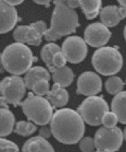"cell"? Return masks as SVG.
Here are the masks:
<instances>
[{"label": "cell", "mask_w": 126, "mask_h": 152, "mask_svg": "<svg viewBox=\"0 0 126 152\" xmlns=\"http://www.w3.org/2000/svg\"><path fill=\"white\" fill-rule=\"evenodd\" d=\"M52 136L63 145L79 142L85 132V121L78 112L71 108H60L50 121Z\"/></svg>", "instance_id": "1"}, {"label": "cell", "mask_w": 126, "mask_h": 152, "mask_svg": "<svg viewBox=\"0 0 126 152\" xmlns=\"http://www.w3.org/2000/svg\"><path fill=\"white\" fill-rule=\"evenodd\" d=\"M78 26V15L74 8L70 7L64 0H55L51 26L45 33V39L53 42L63 36H68L74 33Z\"/></svg>", "instance_id": "2"}, {"label": "cell", "mask_w": 126, "mask_h": 152, "mask_svg": "<svg viewBox=\"0 0 126 152\" xmlns=\"http://www.w3.org/2000/svg\"><path fill=\"white\" fill-rule=\"evenodd\" d=\"M34 61H37V57L33 55L26 44L20 42H15L7 46L1 55L4 69L11 75L17 76L27 72Z\"/></svg>", "instance_id": "3"}, {"label": "cell", "mask_w": 126, "mask_h": 152, "mask_svg": "<svg viewBox=\"0 0 126 152\" xmlns=\"http://www.w3.org/2000/svg\"><path fill=\"white\" fill-rule=\"evenodd\" d=\"M22 111L30 121H34L36 125L45 126L48 125L53 116L52 104L48 99L41 95L35 94L33 91L27 95V97L21 103Z\"/></svg>", "instance_id": "4"}, {"label": "cell", "mask_w": 126, "mask_h": 152, "mask_svg": "<svg viewBox=\"0 0 126 152\" xmlns=\"http://www.w3.org/2000/svg\"><path fill=\"white\" fill-rule=\"evenodd\" d=\"M92 66L103 76H114L123 67V57L115 47L102 46L94 53Z\"/></svg>", "instance_id": "5"}, {"label": "cell", "mask_w": 126, "mask_h": 152, "mask_svg": "<svg viewBox=\"0 0 126 152\" xmlns=\"http://www.w3.org/2000/svg\"><path fill=\"white\" fill-rule=\"evenodd\" d=\"M109 105L102 96H87L78 106V112L83 119L90 126L102 125L103 116L109 112Z\"/></svg>", "instance_id": "6"}, {"label": "cell", "mask_w": 126, "mask_h": 152, "mask_svg": "<svg viewBox=\"0 0 126 152\" xmlns=\"http://www.w3.org/2000/svg\"><path fill=\"white\" fill-rule=\"evenodd\" d=\"M26 89L27 88H26L25 81L20 76L13 75L10 77H6L0 84L1 100L13 106L21 105Z\"/></svg>", "instance_id": "7"}, {"label": "cell", "mask_w": 126, "mask_h": 152, "mask_svg": "<svg viewBox=\"0 0 126 152\" xmlns=\"http://www.w3.org/2000/svg\"><path fill=\"white\" fill-rule=\"evenodd\" d=\"M95 145L97 151H117L124 140V134L119 127L99 128L95 135Z\"/></svg>", "instance_id": "8"}, {"label": "cell", "mask_w": 126, "mask_h": 152, "mask_svg": "<svg viewBox=\"0 0 126 152\" xmlns=\"http://www.w3.org/2000/svg\"><path fill=\"white\" fill-rule=\"evenodd\" d=\"M47 30V25L44 21H37L30 25L17 26L13 32V37L15 42L38 46L41 44L42 37H45V33Z\"/></svg>", "instance_id": "9"}, {"label": "cell", "mask_w": 126, "mask_h": 152, "mask_svg": "<svg viewBox=\"0 0 126 152\" xmlns=\"http://www.w3.org/2000/svg\"><path fill=\"white\" fill-rule=\"evenodd\" d=\"M87 43L84 38L79 36H70L66 37L62 44V53L64 54L65 58L71 64L82 62L87 56L88 48Z\"/></svg>", "instance_id": "10"}, {"label": "cell", "mask_w": 126, "mask_h": 152, "mask_svg": "<svg viewBox=\"0 0 126 152\" xmlns=\"http://www.w3.org/2000/svg\"><path fill=\"white\" fill-rule=\"evenodd\" d=\"M111 32L102 22L91 23L86 28L84 32V39L91 47L100 48L110 41Z\"/></svg>", "instance_id": "11"}, {"label": "cell", "mask_w": 126, "mask_h": 152, "mask_svg": "<svg viewBox=\"0 0 126 152\" xmlns=\"http://www.w3.org/2000/svg\"><path fill=\"white\" fill-rule=\"evenodd\" d=\"M102 81L100 77L92 71H85L78 77L76 93L85 96H92L101 91Z\"/></svg>", "instance_id": "12"}, {"label": "cell", "mask_w": 126, "mask_h": 152, "mask_svg": "<svg viewBox=\"0 0 126 152\" xmlns=\"http://www.w3.org/2000/svg\"><path fill=\"white\" fill-rule=\"evenodd\" d=\"M0 15H1V25H0V33L6 34L14 28L19 20V15L14 6L6 2L4 0L0 1Z\"/></svg>", "instance_id": "13"}, {"label": "cell", "mask_w": 126, "mask_h": 152, "mask_svg": "<svg viewBox=\"0 0 126 152\" xmlns=\"http://www.w3.org/2000/svg\"><path fill=\"white\" fill-rule=\"evenodd\" d=\"M124 18H126V8L123 6H107L100 11V20L108 28L117 25Z\"/></svg>", "instance_id": "14"}, {"label": "cell", "mask_w": 126, "mask_h": 152, "mask_svg": "<svg viewBox=\"0 0 126 152\" xmlns=\"http://www.w3.org/2000/svg\"><path fill=\"white\" fill-rule=\"evenodd\" d=\"M47 99L55 108H61L68 104V93L64 89V86H60L58 83H55L52 86L51 90L48 92Z\"/></svg>", "instance_id": "15"}, {"label": "cell", "mask_w": 126, "mask_h": 152, "mask_svg": "<svg viewBox=\"0 0 126 152\" xmlns=\"http://www.w3.org/2000/svg\"><path fill=\"white\" fill-rule=\"evenodd\" d=\"M50 71L47 69H45L44 67H32L31 69L28 70L27 72L25 73L24 77V81L26 84V88L28 90H32V88L35 83L39 81L41 79L50 80Z\"/></svg>", "instance_id": "16"}, {"label": "cell", "mask_w": 126, "mask_h": 152, "mask_svg": "<svg viewBox=\"0 0 126 152\" xmlns=\"http://www.w3.org/2000/svg\"><path fill=\"white\" fill-rule=\"evenodd\" d=\"M22 151H53V147L45 137L39 135L28 139L22 147Z\"/></svg>", "instance_id": "17"}, {"label": "cell", "mask_w": 126, "mask_h": 152, "mask_svg": "<svg viewBox=\"0 0 126 152\" xmlns=\"http://www.w3.org/2000/svg\"><path fill=\"white\" fill-rule=\"evenodd\" d=\"M111 111L116 114L120 123L126 125V91H122L114 96L111 103Z\"/></svg>", "instance_id": "18"}, {"label": "cell", "mask_w": 126, "mask_h": 152, "mask_svg": "<svg viewBox=\"0 0 126 152\" xmlns=\"http://www.w3.org/2000/svg\"><path fill=\"white\" fill-rule=\"evenodd\" d=\"M60 50H62V47L57 45L53 42H50V43L46 44V45L42 47V49H41L40 57H41V59H42V61L47 65L48 70L51 73L57 69L55 67V65H53V56L58 52H60Z\"/></svg>", "instance_id": "19"}, {"label": "cell", "mask_w": 126, "mask_h": 152, "mask_svg": "<svg viewBox=\"0 0 126 152\" xmlns=\"http://www.w3.org/2000/svg\"><path fill=\"white\" fill-rule=\"evenodd\" d=\"M0 119H1V128H0V135L1 137L9 136L13 130V127L15 125V118L13 113L9 111V108L4 106H1L0 110Z\"/></svg>", "instance_id": "20"}, {"label": "cell", "mask_w": 126, "mask_h": 152, "mask_svg": "<svg viewBox=\"0 0 126 152\" xmlns=\"http://www.w3.org/2000/svg\"><path fill=\"white\" fill-rule=\"evenodd\" d=\"M52 79L55 81V83H58L60 86H71L73 80H74V73L70 69L68 66H63L57 69L52 72Z\"/></svg>", "instance_id": "21"}, {"label": "cell", "mask_w": 126, "mask_h": 152, "mask_svg": "<svg viewBox=\"0 0 126 152\" xmlns=\"http://www.w3.org/2000/svg\"><path fill=\"white\" fill-rule=\"evenodd\" d=\"M79 7L87 20H92L100 14L101 0H79Z\"/></svg>", "instance_id": "22"}, {"label": "cell", "mask_w": 126, "mask_h": 152, "mask_svg": "<svg viewBox=\"0 0 126 152\" xmlns=\"http://www.w3.org/2000/svg\"><path fill=\"white\" fill-rule=\"evenodd\" d=\"M37 129V126L34 121H21L15 124L14 128V132L23 137H27L34 134Z\"/></svg>", "instance_id": "23"}, {"label": "cell", "mask_w": 126, "mask_h": 152, "mask_svg": "<svg viewBox=\"0 0 126 152\" xmlns=\"http://www.w3.org/2000/svg\"><path fill=\"white\" fill-rule=\"evenodd\" d=\"M123 88H124V82L119 77L112 76L106 81V90L109 94L116 95L117 93L122 92Z\"/></svg>", "instance_id": "24"}, {"label": "cell", "mask_w": 126, "mask_h": 152, "mask_svg": "<svg viewBox=\"0 0 126 152\" xmlns=\"http://www.w3.org/2000/svg\"><path fill=\"white\" fill-rule=\"evenodd\" d=\"M49 80H46V79H41L39 81L35 83L33 88H32V91L34 92L35 94H37V95H41V96H44V95H47L48 92L50 91V86H49V82H48Z\"/></svg>", "instance_id": "25"}, {"label": "cell", "mask_w": 126, "mask_h": 152, "mask_svg": "<svg viewBox=\"0 0 126 152\" xmlns=\"http://www.w3.org/2000/svg\"><path fill=\"white\" fill-rule=\"evenodd\" d=\"M79 149L81 151H95L96 145H95V139H92L91 137H84L79 140Z\"/></svg>", "instance_id": "26"}, {"label": "cell", "mask_w": 126, "mask_h": 152, "mask_svg": "<svg viewBox=\"0 0 126 152\" xmlns=\"http://www.w3.org/2000/svg\"><path fill=\"white\" fill-rule=\"evenodd\" d=\"M117 123H119V118H117L115 113L112 111L108 112L102 118V125L106 126V127H109V128L115 127Z\"/></svg>", "instance_id": "27"}, {"label": "cell", "mask_w": 126, "mask_h": 152, "mask_svg": "<svg viewBox=\"0 0 126 152\" xmlns=\"http://www.w3.org/2000/svg\"><path fill=\"white\" fill-rule=\"evenodd\" d=\"M0 150L1 151H19V147L13 141L4 139V137L0 138Z\"/></svg>", "instance_id": "28"}, {"label": "cell", "mask_w": 126, "mask_h": 152, "mask_svg": "<svg viewBox=\"0 0 126 152\" xmlns=\"http://www.w3.org/2000/svg\"><path fill=\"white\" fill-rule=\"evenodd\" d=\"M66 58H65L64 54L62 53V50L58 52L53 56V65H55V68H60V67H63L65 66V64H66Z\"/></svg>", "instance_id": "29"}, {"label": "cell", "mask_w": 126, "mask_h": 152, "mask_svg": "<svg viewBox=\"0 0 126 152\" xmlns=\"http://www.w3.org/2000/svg\"><path fill=\"white\" fill-rule=\"evenodd\" d=\"M39 135L45 137L46 139H48L50 136L52 135V130H51V127H48L47 125H45V126H41L40 129H39Z\"/></svg>", "instance_id": "30"}, {"label": "cell", "mask_w": 126, "mask_h": 152, "mask_svg": "<svg viewBox=\"0 0 126 152\" xmlns=\"http://www.w3.org/2000/svg\"><path fill=\"white\" fill-rule=\"evenodd\" d=\"M65 2L72 8H77L79 6V0H64Z\"/></svg>", "instance_id": "31"}, {"label": "cell", "mask_w": 126, "mask_h": 152, "mask_svg": "<svg viewBox=\"0 0 126 152\" xmlns=\"http://www.w3.org/2000/svg\"><path fill=\"white\" fill-rule=\"evenodd\" d=\"M34 2H36L37 4H40V6H45V7H49L50 6V2L51 0H33Z\"/></svg>", "instance_id": "32"}, {"label": "cell", "mask_w": 126, "mask_h": 152, "mask_svg": "<svg viewBox=\"0 0 126 152\" xmlns=\"http://www.w3.org/2000/svg\"><path fill=\"white\" fill-rule=\"evenodd\" d=\"M4 1L8 2V4H12V6H19L22 2H24V0H4Z\"/></svg>", "instance_id": "33"}, {"label": "cell", "mask_w": 126, "mask_h": 152, "mask_svg": "<svg viewBox=\"0 0 126 152\" xmlns=\"http://www.w3.org/2000/svg\"><path fill=\"white\" fill-rule=\"evenodd\" d=\"M117 1H119V4H121V6L126 8V0H117Z\"/></svg>", "instance_id": "34"}, {"label": "cell", "mask_w": 126, "mask_h": 152, "mask_svg": "<svg viewBox=\"0 0 126 152\" xmlns=\"http://www.w3.org/2000/svg\"><path fill=\"white\" fill-rule=\"evenodd\" d=\"M123 134H124V139L126 140V127H125V129H124V132H123Z\"/></svg>", "instance_id": "35"}, {"label": "cell", "mask_w": 126, "mask_h": 152, "mask_svg": "<svg viewBox=\"0 0 126 152\" xmlns=\"http://www.w3.org/2000/svg\"><path fill=\"white\" fill-rule=\"evenodd\" d=\"M124 37H125V41H126V25L125 28H124Z\"/></svg>", "instance_id": "36"}]
</instances>
